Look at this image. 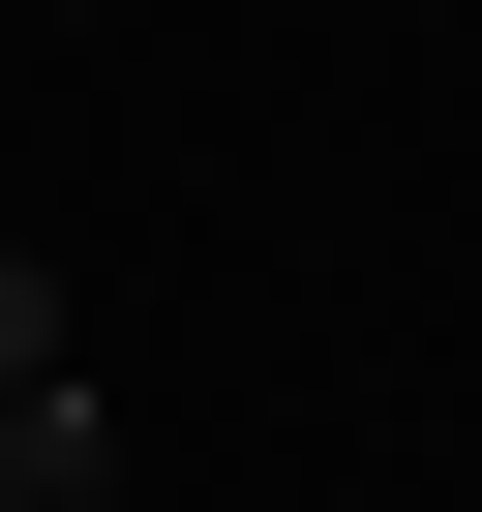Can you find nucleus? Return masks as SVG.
<instances>
[{
    "label": "nucleus",
    "instance_id": "nucleus-2",
    "mask_svg": "<svg viewBox=\"0 0 482 512\" xmlns=\"http://www.w3.org/2000/svg\"><path fill=\"white\" fill-rule=\"evenodd\" d=\"M0 392H61V272H31V211H0Z\"/></svg>",
    "mask_w": 482,
    "mask_h": 512
},
{
    "label": "nucleus",
    "instance_id": "nucleus-1",
    "mask_svg": "<svg viewBox=\"0 0 482 512\" xmlns=\"http://www.w3.org/2000/svg\"><path fill=\"white\" fill-rule=\"evenodd\" d=\"M0 512H121V392H91V362L0 392Z\"/></svg>",
    "mask_w": 482,
    "mask_h": 512
}]
</instances>
